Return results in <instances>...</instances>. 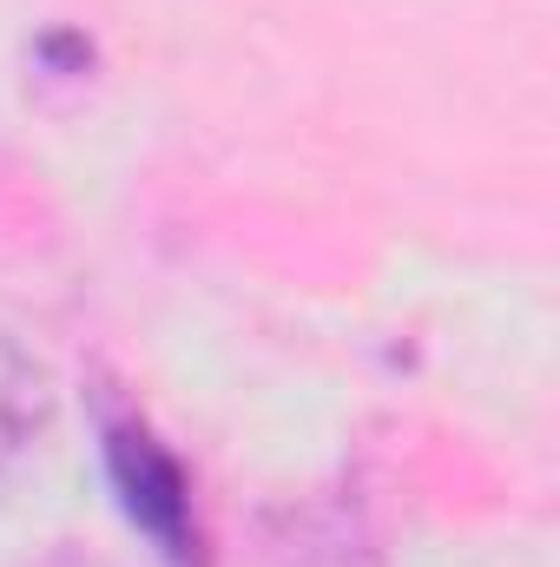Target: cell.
<instances>
[{
	"instance_id": "6da1fadb",
	"label": "cell",
	"mask_w": 560,
	"mask_h": 567,
	"mask_svg": "<svg viewBox=\"0 0 560 567\" xmlns=\"http://www.w3.org/2000/svg\"><path fill=\"white\" fill-rule=\"evenodd\" d=\"M106 442V475L120 488L126 522L165 555L172 567H198V515H191V482L185 468L152 442L139 416H106L100 429Z\"/></svg>"
},
{
	"instance_id": "7a4b0ae2",
	"label": "cell",
	"mask_w": 560,
	"mask_h": 567,
	"mask_svg": "<svg viewBox=\"0 0 560 567\" xmlns=\"http://www.w3.org/2000/svg\"><path fill=\"white\" fill-rule=\"evenodd\" d=\"M60 423V390L53 370L0 323V482H13Z\"/></svg>"
}]
</instances>
